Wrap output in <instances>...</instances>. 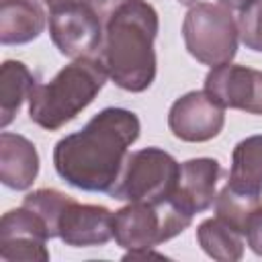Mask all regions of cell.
I'll list each match as a JSON object with an SVG mask.
<instances>
[{
  "label": "cell",
  "instance_id": "1",
  "mask_svg": "<svg viewBox=\"0 0 262 262\" xmlns=\"http://www.w3.org/2000/svg\"><path fill=\"white\" fill-rule=\"evenodd\" d=\"M139 131L141 123L133 111L102 108L80 131L55 143L53 166L57 176L78 190L111 194Z\"/></svg>",
  "mask_w": 262,
  "mask_h": 262
},
{
  "label": "cell",
  "instance_id": "2",
  "mask_svg": "<svg viewBox=\"0 0 262 262\" xmlns=\"http://www.w3.org/2000/svg\"><path fill=\"white\" fill-rule=\"evenodd\" d=\"M158 31L160 16L147 0H127L106 20L98 59L121 90L143 92L154 84Z\"/></svg>",
  "mask_w": 262,
  "mask_h": 262
},
{
  "label": "cell",
  "instance_id": "3",
  "mask_svg": "<svg viewBox=\"0 0 262 262\" xmlns=\"http://www.w3.org/2000/svg\"><path fill=\"white\" fill-rule=\"evenodd\" d=\"M106 78L108 74L98 57L72 59L49 82L33 88L29 96V119L45 131L61 129L98 96Z\"/></svg>",
  "mask_w": 262,
  "mask_h": 262
},
{
  "label": "cell",
  "instance_id": "4",
  "mask_svg": "<svg viewBox=\"0 0 262 262\" xmlns=\"http://www.w3.org/2000/svg\"><path fill=\"white\" fill-rule=\"evenodd\" d=\"M186 51L203 66L217 68L233 61L239 43L237 18L219 2H196L182 20Z\"/></svg>",
  "mask_w": 262,
  "mask_h": 262
},
{
  "label": "cell",
  "instance_id": "5",
  "mask_svg": "<svg viewBox=\"0 0 262 262\" xmlns=\"http://www.w3.org/2000/svg\"><path fill=\"white\" fill-rule=\"evenodd\" d=\"M180 164L162 147L129 151L121 176L108 196L127 203L162 205L176 192Z\"/></svg>",
  "mask_w": 262,
  "mask_h": 262
},
{
  "label": "cell",
  "instance_id": "6",
  "mask_svg": "<svg viewBox=\"0 0 262 262\" xmlns=\"http://www.w3.org/2000/svg\"><path fill=\"white\" fill-rule=\"evenodd\" d=\"M192 219L172 201L162 205L127 203L113 213V239L127 252L156 248L180 235Z\"/></svg>",
  "mask_w": 262,
  "mask_h": 262
},
{
  "label": "cell",
  "instance_id": "7",
  "mask_svg": "<svg viewBox=\"0 0 262 262\" xmlns=\"http://www.w3.org/2000/svg\"><path fill=\"white\" fill-rule=\"evenodd\" d=\"M104 35L102 20L82 0L49 10V37L57 51L70 59L88 57L100 49Z\"/></svg>",
  "mask_w": 262,
  "mask_h": 262
},
{
  "label": "cell",
  "instance_id": "8",
  "mask_svg": "<svg viewBox=\"0 0 262 262\" xmlns=\"http://www.w3.org/2000/svg\"><path fill=\"white\" fill-rule=\"evenodd\" d=\"M47 239L51 235L45 221L25 205L0 219V258L6 262H47Z\"/></svg>",
  "mask_w": 262,
  "mask_h": 262
},
{
  "label": "cell",
  "instance_id": "9",
  "mask_svg": "<svg viewBox=\"0 0 262 262\" xmlns=\"http://www.w3.org/2000/svg\"><path fill=\"white\" fill-rule=\"evenodd\" d=\"M225 108L205 90H190L176 98L168 113V127L180 141L203 143L221 133Z\"/></svg>",
  "mask_w": 262,
  "mask_h": 262
},
{
  "label": "cell",
  "instance_id": "10",
  "mask_svg": "<svg viewBox=\"0 0 262 262\" xmlns=\"http://www.w3.org/2000/svg\"><path fill=\"white\" fill-rule=\"evenodd\" d=\"M223 108H235L250 115H262V72L239 66L223 63L211 68L205 76V88Z\"/></svg>",
  "mask_w": 262,
  "mask_h": 262
},
{
  "label": "cell",
  "instance_id": "11",
  "mask_svg": "<svg viewBox=\"0 0 262 262\" xmlns=\"http://www.w3.org/2000/svg\"><path fill=\"white\" fill-rule=\"evenodd\" d=\"M57 237L72 248L104 246L113 237V211L102 205L72 201L61 213Z\"/></svg>",
  "mask_w": 262,
  "mask_h": 262
},
{
  "label": "cell",
  "instance_id": "12",
  "mask_svg": "<svg viewBox=\"0 0 262 262\" xmlns=\"http://www.w3.org/2000/svg\"><path fill=\"white\" fill-rule=\"evenodd\" d=\"M221 164L215 158H192L180 164V178L174 196L170 199L188 215L203 213L213 207L217 196V180Z\"/></svg>",
  "mask_w": 262,
  "mask_h": 262
},
{
  "label": "cell",
  "instance_id": "13",
  "mask_svg": "<svg viewBox=\"0 0 262 262\" xmlns=\"http://www.w3.org/2000/svg\"><path fill=\"white\" fill-rule=\"evenodd\" d=\"M39 174V151L20 133H0V180L6 188L27 190Z\"/></svg>",
  "mask_w": 262,
  "mask_h": 262
},
{
  "label": "cell",
  "instance_id": "14",
  "mask_svg": "<svg viewBox=\"0 0 262 262\" xmlns=\"http://www.w3.org/2000/svg\"><path fill=\"white\" fill-rule=\"evenodd\" d=\"M49 16L41 0H0V43L25 45L41 37Z\"/></svg>",
  "mask_w": 262,
  "mask_h": 262
},
{
  "label": "cell",
  "instance_id": "15",
  "mask_svg": "<svg viewBox=\"0 0 262 262\" xmlns=\"http://www.w3.org/2000/svg\"><path fill=\"white\" fill-rule=\"evenodd\" d=\"M39 84L37 76L27 63L18 59H6L0 66V127L6 129L18 115L25 100H29L33 88Z\"/></svg>",
  "mask_w": 262,
  "mask_h": 262
},
{
  "label": "cell",
  "instance_id": "16",
  "mask_svg": "<svg viewBox=\"0 0 262 262\" xmlns=\"http://www.w3.org/2000/svg\"><path fill=\"white\" fill-rule=\"evenodd\" d=\"M227 184L239 192L262 196V135H250L233 147Z\"/></svg>",
  "mask_w": 262,
  "mask_h": 262
},
{
  "label": "cell",
  "instance_id": "17",
  "mask_svg": "<svg viewBox=\"0 0 262 262\" xmlns=\"http://www.w3.org/2000/svg\"><path fill=\"white\" fill-rule=\"evenodd\" d=\"M196 242L209 258L219 262H237L244 256V235L217 215L199 223Z\"/></svg>",
  "mask_w": 262,
  "mask_h": 262
},
{
  "label": "cell",
  "instance_id": "18",
  "mask_svg": "<svg viewBox=\"0 0 262 262\" xmlns=\"http://www.w3.org/2000/svg\"><path fill=\"white\" fill-rule=\"evenodd\" d=\"M262 205V196H254V194H246L239 192L235 188H231L229 184H225L217 196H215V213L219 219H223L227 225H231L235 231H239L246 237V227L248 221L252 217V213Z\"/></svg>",
  "mask_w": 262,
  "mask_h": 262
},
{
  "label": "cell",
  "instance_id": "19",
  "mask_svg": "<svg viewBox=\"0 0 262 262\" xmlns=\"http://www.w3.org/2000/svg\"><path fill=\"white\" fill-rule=\"evenodd\" d=\"M74 199L57 188H37L33 192H29L23 199V205L31 211H35L47 225L49 235L57 237V227H59V219L63 209L72 203Z\"/></svg>",
  "mask_w": 262,
  "mask_h": 262
},
{
  "label": "cell",
  "instance_id": "20",
  "mask_svg": "<svg viewBox=\"0 0 262 262\" xmlns=\"http://www.w3.org/2000/svg\"><path fill=\"white\" fill-rule=\"evenodd\" d=\"M237 31L246 49L262 53V0H252L239 10Z\"/></svg>",
  "mask_w": 262,
  "mask_h": 262
},
{
  "label": "cell",
  "instance_id": "21",
  "mask_svg": "<svg viewBox=\"0 0 262 262\" xmlns=\"http://www.w3.org/2000/svg\"><path fill=\"white\" fill-rule=\"evenodd\" d=\"M246 242L250 250L258 256H262V205L252 213L248 227H246Z\"/></svg>",
  "mask_w": 262,
  "mask_h": 262
},
{
  "label": "cell",
  "instance_id": "22",
  "mask_svg": "<svg viewBox=\"0 0 262 262\" xmlns=\"http://www.w3.org/2000/svg\"><path fill=\"white\" fill-rule=\"evenodd\" d=\"M82 2L92 8V12L102 20V25H106V20H108L127 0H82Z\"/></svg>",
  "mask_w": 262,
  "mask_h": 262
},
{
  "label": "cell",
  "instance_id": "23",
  "mask_svg": "<svg viewBox=\"0 0 262 262\" xmlns=\"http://www.w3.org/2000/svg\"><path fill=\"white\" fill-rule=\"evenodd\" d=\"M219 4H223V6H227V8H231V10H242L244 6H248L252 0H217Z\"/></svg>",
  "mask_w": 262,
  "mask_h": 262
},
{
  "label": "cell",
  "instance_id": "24",
  "mask_svg": "<svg viewBox=\"0 0 262 262\" xmlns=\"http://www.w3.org/2000/svg\"><path fill=\"white\" fill-rule=\"evenodd\" d=\"M47 6H49V10L51 8H55V6H61V4H68V2H76V0H43Z\"/></svg>",
  "mask_w": 262,
  "mask_h": 262
},
{
  "label": "cell",
  "instance_id": "25",
  "mask_svg": "<svg viewBox=\"0 0 262 262\" xmlns=\"http://www.w3.org/2000/svg\"><path fill=\"white\" fill-rule=\"evenodd\" d=\"M178 2H180L182 6H188V8H190V6H192V4H196L199 0H178Z\"/></svg>",
  "mask_w": 262,
  "mask_h": 262
}]
</instances>
